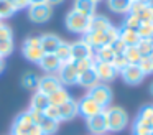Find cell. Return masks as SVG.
<instances>
[{
    "mask_svg": "<svg viewBox=\"0 0 153 135\" xmlns=\"http://www.w3.org/2000/svg\"><path fill=\"white\" fill-rule=\"evenodd\" d=\"M117 38H119V28L112 25L105 31H87L82 40L96 51L97 48H102V46H110Z\"/></svg>",
    "mask_w": 153,
    "mask_h": 135,
    "instance_id": "cell-1",
    "label": "cell"
},
{
    "mask_svg": "<svg viewBox=\"0 0 153 135\" xmlns=\"http://www.w3.org/2000/svg\"><path fill=\"white\" fill-rule=\"evenodd\" d=\"M107 122V132H122L128 125V115L119 105H109L104 109Z\"/></svg>",
    "mask_w": 153,
    "mask_h": 135,
    "instance_id": "cell-2",
    "label": "cell"
},
{
    "mask_svg": "<svg viewBox=\"0 0 153 135\" xmlns=\"http://www.w3.org/2000/svg\"><path fill=\"white\" fill-rule=\"evenodd\" d=\"M12 135H41L38 124L31 119L30 112L25 110L15 117L12 124Z\"/></svg>",
    "mask_w": 153,
    "mask_h": 135,
    "instance_id": "cell-3",
    "label": "cell"
},
{
    "mask_svg": "<svg viewBox=\"0 0 153 135\" xmlns=\"http://www.w3.org/2000/svg\"><path fill=\"white\" fill-rule=\"evenodd\" d=\"M22 53H23L27 61L40 64V61L45 56V51L40 45V36H28L22 45Z\"/></svg>",
    "mask_w": 153,
    "mask_h": 135,
    "instance_id": "cell-4",
    "label": "cell"
},
{
    "mask_svg": "<svg viewBox=\"0 0 153 135\" xmlns=\"http://www.w3.org/2000/svg\"><path fill=\"white\" fill-rule=\"evenodd\" d=\"M89 16L82 15V13L76 12V10H69L66 13V18H64V23H66V28L69 30L71 33H77V35H86L87 28H89Z\"/></svg>",
    "mask_w": 153,
    "mask_h": 135,
    "instance_id": "cell-5",
    "label": "cell"
},
{
    "mask_svg": "<svg viewBox=\"0 0 153 135\" xmlns=\"http://www.w3.org/2000/svg\"><path fill=\"white\" fill-rule=\"evenodd\" d=\"M92 101H96L97 104L100 105L102 109H107L110 105V102H112V89L109 87L107 84H104V82H99V84H96L94 87L87 89V94Z\"/></svg>",
    "mask_w": 153,
    "mask_h": 135,
    "instance_id": "cell-6",
    "label": "cell"
},
{
    "mask_svg": "<svg viewBox=\"0 0 153 135\" xmlns=\"http://www.w3.org/2000/svg\"><path fill=\"white\" fill-rule=\"evenodd\" d=\"M77 76H79V72H77V69H76L74 61L63 63V64L59 66V69H58V72H56V78L59 79V82L63 86L77 84Z\"/></svg>",
    "mask_w": 153,
    "mask_h": 135,
    "instance_id": "cell-7",
    "label": "cell"
},
{
    "mask_svg": "<svg viewBox=\"0 0 153 135\" xmlns=\"http://www.w3.org/2000/svg\"><path fill=\"white\" fill-rule=\"evenodd\" d=\"M53 16V7L48 3H38V5L28 7V18L35 23H46Z\"/></svg>",
    "mask_w": 153,
    "mask_h": 135,
    "instance_id": "cell-8",
    "label": "cell"
},
{
    "mask_svg": "<svg viewBox=\"0 0 153 135\" xmlns=\"http://www.w3.org/2000/svg\"><path fill=\"white\" fill-rule=\"evenodd\" d=\"M94 71H96L99 82H110L119 76V71L112 63H102V61H94Z\"/></svg>",
    "mask_w": 153,
    "mask_h": 135,
    "instance_id": "cell-9",
    "label": "cell"
},
{
    "mask_svg": "<svg viewBox=\"0 0 153 135\" xmlns=\"http://www.w3.org/2000/svg\"><path fill=\"white\" fill-rule=\"evenodd\" d=\"M61 87H63V84H61L59 79L56 78V74H45L38 79L36 91L41 92V94H45V95H50Z\"/></svg>",
    "mask_w": 153,
    "mask_h": 135,
    "instance_id": "cell-10",
    "label": "cell"
},
{
    "mask_svg": "<svg viewBox=\"0 0 153 135\" xmlns=\"http://www.w3.org/2000/svg\"><path fill=\"white\" fill-rule=\"evenodd\" d=\"M119 74L122 76V79L128 86H138L145 79V74H143V71L140 69L138 64H127Z\"/></svg>",
    "mask_w": 153,
    "mask_h": 135,
    "instance_id": "cell-11",
    "label": "cell"
},
{
    "mask_svg": "<svg viewBox=\"0 0 153 135\" xmlns=\"http://www.w3.org/2000/svg\"><path fill=\"white\" fill-rule=\"evenodd\" d=\"M132 15H135L140 22H153V2H132V7H130V12Z\"/></svg>",
    "mask_w": 153,
    "mask_h": 135,
    "instance_id": "cell-12",
    "label": "cell"
},
{
    "mask_svg": "<svg viewBox=\"0 0 153 135\" xmlns=\"http://www.w3.org/2000/svg\"><path fill=\"white\" fill-rule=\"evenodd\" d=\"M77 110H79V115H82L84 119H89V117H92V115L102 112L104 109L100 107L96 101H92L89 95H84L82 99L77 101Z\"/></svg>",
    "mask_w": 153,
    "mask_h": 135,
    "instance_id": "cell-13",
    "label": "cell"
},
{
    "mask_svg": "<svg viewBox=\"0 0 153 135\" xmlns=\"http://www.w3.org/2000/svg\"><path fill=\"white\" fill-rule=\"evenodd\" d=\"M71 56H73V61L94 58V49L84 40H77V41L71 43Z\"/></svg>",
    "mask_w": 153,
    "mask_h": 135,
    "instance_id": "cell-14",
    "label": "cell"
},
{
    "mask_svg": "<svg viewBox=\"0 0 153 135\" xmlns=\"http://www.w3.org/2000/svg\"><path fill=\"white\" fill-rule=\"evenodd\" d=\"M86 125L92 135H104L107 132V122H105L104 110L92 115V117H89V119H86Z\"/></svg>",
    "mask_w": 153,
    "mask_h": 135,
    "instance_id": "cell-15",
    "label": "cell"
},
{
    "mask_svg": "<svg viewBox=\"0 0 153 135\" xmlns=\"http://www.w3.org/2000/svg\"><path fill=\"white\" fill-rule=\"evenodd\" d=\"M58 112H59V122L73 120L76 115H79V110H77V101H74V99L71 97L68 102H64L63 105L58 107Z\"/></svg>",
    "mask_w": 153,
    "mask_h": 135,
    "instance_id": "cell-16",
    "label": "cell"
},
{
    "mask_svg": "<svg viewBox=\"0 0 153 135\" xmlns=\"http://www.w3.org/2000/svg\"><path fill=\"white\" fill-rule=\"evenodd\" d=\"M61 41H63V40L58 35H53V33H45V35L40 36V45H41V48H43L45 54H51V53L54 54L58 46L61 45Z\"/></svg>",
    "mask_w": 153,
    "mask_h": 135,
    "instance_id": "cell-17",
    "label": "cell"
},
{
    "mask_svg": "<svg viewBox=\"0 0 153 135\" xmlns=\"http://www.w3.org/2000/svg\"><path fill=\"white\" fill-rule=\"evenodd\" d=\"M61 64H63V63L56 58V54H53V53H51V54H45L43 59L40 61V64H38V66H40V68L46 72V74H56Z\"/></svg>",
    "mask_w": 153,
    "mask_h": 135,
    "instance_id": "cell-18",
    "label": "cell"
},
{
    "mask_svg": "<svg viewBox=\"0 0 153 135\" xmlns=\"http://www.w3.org/2000/svg\"><path fill=\"white\" fill-rule=\"evenodd\" d=\"M110 26H112V23H110V20L107 18V16L104 15H92L89 20V28H87V31H105V30H109Z\"/></svg>",
    "mask_w": 153,
    "mask_h": 135,
    "instance_id": "cell-19",
    "label": "cell"
},
{
    "mask_svg": "<svg viewBox=\"0 0 153 135\" xmlns=\"http://www.w3.org/2000/svg\"><path fill=\"white\" fill-rule=\"evenodd\" d=\"M77 84L82 86V87H87V89L99 84V78H97L96 71H94V66L91 69H87V71L79 72V76H77Z\"/></svg>",
    "mask_w": 153,
    "mask_h": 135,
    "instance_id": "cell-20",
    "label": "cell"
},
{
    "mask_svg": "<svg viewBox=\"0 0 153 135\" xmlns=\"http://www.w3.org/2000/svg\"><path fill=\"white\" fill-rule=\"evenodd\" d=\"M96 8H97V3L94 0H74V5H73V10L89 16V18L92 15H96Z\"/></svg>",
    "mask_w": 153,
    "mask_h": 135,
    "instance_id": "cell-21",
    "label": "cell"
},
{
    "mask_svg": "<svg viewBox=\"0 0 153 135\" xmlns=\"http://www.w3.org/2000/svg\"><path fill=\"white\" fill-rule=\"evenodd\" d=\"M119 40L123 43L125 46H137V43L140 41V36L137 31L128 30L125 26H120L119 28Z\"/></svg>",
    "mask_w": 153,
    "mask_h": 135,
    "instance_id": "cell-22",
    "label": "cell"
},
{
    "mask_svg": "<svg viewBox=\"0 0 153 135\" xmlns=\"http://www.w3.org/2000/svg\"><path fill=\"white\" fill-rule=\"evenodd\" d=\"M48 105H50L48 95H45V94H41V92L35 91V94L31 95V99H30V109H31V110L45 112Z\"/></svg>",
    "mask_w": 153,
    "mask_h": 135,
    "instance_id": "cell-23",
    "label": "cell"
},
{
    "mask_svg": "<svg viewBox=\"0 0 153 135\" xmlns=\"http://www.w3.org/2000/svg\"><path fill=\"white\" fill-rule=\"evenodd\" d=\"M38 127L41 130V135H54L58 132V128H59V122L43 115V119L38 122Z\"/></svg>",
    "mask_w": 153,
    "mask_h": 135,
    "instance_id": "cell-24",
    "label": "cell"
},
{
    "mask_svg": "<svg viewBox=\"0 0 153 135\" xmlns=\"http://www.w3.org/2000/svg\"><path fill=\"white\" fill-rule=\"evenodd\" d=\"M107 7L114 13L127 15L130 12V7H132V0H107Z\"/></svg>",
    "mask_w": 153,
    "mask_h": 135,
    "instance_id": "cell-25",
    "label": "cell"
},
{
    "mask_svg": "<svg viewBox=\"0 0 153 135\" xmlns=\"http://www.w3.org/2000/svg\"><path fill=\"white\" fill-rule=\"evenodd\" d=\"M135 122L140 124V125H145V127L153 128V105H145V107L138 112Z\"/></svg>",
    "mask_w": 153,
    "mask_h": 135,
    "instance_id": "cell-26",
    "label": "cell"
},
{
    "mask_svg": "<svg viewBox=\"0 0 153 135\" xmlns=\"http://www.w3.org/2000/svg\"><path fill=\"white\" fill-rule=\"evenodd\" d=\"M71 99V94L66 91L64 87L58 89V91H54L53 94L48 95V101H50L51 105H56V107H59V105H63L64 102H68Z\"/></svg>",
    "mask_w": 153,
    "mask_h": 135,
    "instance_id": "cell-27",
    "label": "cell"
},
{
    "mask_svg": "<svg viewBox=\"0 0 153 135\" xmlns=\"http://www.w3.org/2000/svg\"><path fill=\"white\" fill-rule=\"evenodd\" d=\"M115 58V53L110 46H102L94 51V61H102V63H112Z\"/></svg>",
    "mask_w": 153,
    "mask_h": 135,
    "instance_id": "cell-28",
    "label": "cell"
},
{
    "mask_svg": "<svg viewBox=\"0 0 153 135\" xmlns=\"http://www.w3.org/2000/svg\"><path fill=\"white\" fill-rule=\"evenodd\" d=\"M56 58L59 59L61 63H68V61H73V56H71V43L68 41H61V45L58 46L56 49Z\"/></svg>",
    "mask_w": 153,
    "mask_h": 135,
    "instance_id": "cell-29",
    "label": "cell"
},
{
    "mask_svg": "<svg viewBox=\"0 0 153 135\" xmlns=\"http://www.w3.org/2000/svg\"><path fill=\"white\" fill-rule=\"evenodd\" d=\"M123 56L127 58L128 64H138L140 59H142V54H140L137 46H127L125 51H123Z\"/></svg>",
    "mask_w": 153,
    "mask_h": 135,
    "instance_id": "cell-30",
    "label": "cell"
},
{
    "mask_svg": "<svg viewBox=\"0 0 153 135\" xmlns=\"http://www.w3.org/2000/svg\"><path fill=\"white\" fill-rule=\"evenodd\" d=\"M15 7L12 5L10 2H7V0H0V20L4 22V20L10 18V16L15 15Z\"/></svg>",
    "mask_w": 153,
    "mask_h": 135,
    "instance_id": "cell-31",
    "label": "cell"
},
{
    "mask_svg": "<svg viewBox=\"0 0 153 135\" xmlns=\"http://www.w3.org/2000/svg\"><path fill=\"white\" fill-rule=\"evenodd\" d=\"M137 48H138L140 54L142 56H152L153 53V43L150 38H140V41L137 43Z\"/></svg>",
    "mask_w": 153,
    "mask_h": 135,
    "instance_id": "cell-32",
    "label": "cell"
},
{
    "mask_svg": "<svg viewBox=\"0 0 153 135\" xmlns=\"http://www.w3.org/2000/svg\"><path fill=\"white\" fill-rule=\"evenodd\" d=\"M38 79L40 78H38L35 72H25L23 78H22V84H23V87H27V89H35V91H36Z\"/></svg>",
    "mask_w": 153,
    "mask_h": 135,
    "instance_id": "cell-33",
    "label": "cell"
},
{
    "mask_svg": "<svg viewBox=\"0 0 153 135\" xmlns=\"http://www.w3.org/2000/svg\"><path fill=\"white\" fill-rule=\"evenodd\" d=\"M15 43L13 40H5V41H0V58L5 59L7 56H10L13 53Z\"/></svg>",
    "mask_w": 153,
    "mask_h": 135,
    "instance_id": "cell-34",
    "label": "cell"
},
{
    "mask_svg": "<svg viewBox=\"0 0 153 135\" xmlns=\"http://www.w3.org/2000/svg\"><path fill=\"white\" fill-rule=\"evenodd\" d=\"M140 69L143 71V74H153V56H142L138 63Z\"/></svg>",
    "mask_w": 153,
    "mask_h": 135,
    "instance_id": "cell-35",
    "label": "cell"
},
{
    "mask_svg": "<svg viewBox=\"0 0 153 135\" xmlns=\"http://www.w3.org/2000/svg\"><path fill=\"white\" fill-rule=\"evenodd\" d=\"M140 25H142V22H140L135 15H132V13H127V18L123 20V23H122V26H125V28H128V30H133V31H137V30L140 28Z\"/></svg>",
    "mask_w": 153,
    "mask_h": 135,
    "instance_id": "cell-36",
    "label": "cell"
},
{
    "mask_svg": "<svg viewBox=\"0 0 153 135\" xmlns=\"http://www.w3.org/2000/svg\"><path fill=\"white\" fill-rule=\"evenodd\" d=\"M140 38H152L153 36V22H143L140 28L137 30Z\"/></svg>",
    "mask_w": 153,
    "mask_h": 135,
    "instance_id": "cell-37",
    "label": "cell"
},
{
    "mask_svg": "<svg viewBox=\"0 0 153 135\" xmlns=\"http://www.w3.org/2000/svg\"><path fill=\"white\" fill-rule=\"evenodd\" d=\"M76 64V69L77 72H82V71H87L94 66V58H87V59H79V61H74Z\"/></svg>",
    "mask_w": 153,
    "mask_h": 135,
    "instance_id": "cell-38",
    "label": "cell"
},
{
    "mask_svg": "<svg viewBox=\"0 0 153 135\" xmlns=\"http://www.w3.org/2000/svg\"><path fill=\"white\" fill-rule=\"evenodd\" d=\"M5 40H13V31H12L10 25L4 22L0 25V41H5Z\"/></svg>",
    "mask_w": 153,
    "mask_h": 135,
    "instance_id": "cell-39",
    "label": "cell"
},
{
    "mask_svg": "<svg viewBox=\"0 0 153 135\" xmlns=\"http://www.w3.org/2000/svg\"><path fill=\"white\" fill-rule=\"evenodd\" d=\"M112 64L115 66V69L120 72V71H122V69L125 68L127 64H128V61H127V58H125L123 54H115V58H114Z\"/></svg>",
    "mask_w": 153,
    "mask_h": 135,
    "instance_id": "cell-40",
    "label": "cell"
},
{
    "mask_svg": "<svg viewBox=\"0 0 153 135\" xmlns=\"http://www.w3.org/2000/svg\"><path fill=\"white\" fill-rule=\"evenodd\" d=\"M43 114L46 115V117L53 119V120H58V122H59V112H58V107H56V105H51V104H50Z\"/></svg>",
    "mask_w": 153,
    "mask_h": 135,
    "instance_id": "cell-41",
    "label": "cell"
},
{
    "mask_svg": "<svg viewBox=\"0 0 153 135\" xmlns=\"http://www.w3.org/2000/svg\"><path fill=\"white\" fill-rule=\"evenodd\" d=\"M110 48L114 49V53H115V54H123V51H125V48H127V46L123 45V43L120 41L119 38H117L115 41H114L112 45H110Z\"/></svg>",
    "mask_w": 153,
    "mask_h": 135,
    "instance_id": "cell-42",
    "label": "cell"
},
{
    "mask_svg": "<svg viewBox=\"0 0 153 135\" xmlns=\"http://www.w3.org/2000/svg\"><path fill=\"white\" fill-rule=\"evenodd\" d=\"M45 2L48 3V5H51V7H54V5H59V3H63L64 0H45Z\"/></svg>",
    "mask_w": 153,
    "mask_h": 135,
    "instance_id": "cell-43",
    "label": "cell"
},
{
    "mask_svg": "<svg viewBox=\"0 0 153 135\" xmlns=\"http://www.w3.org/2000/svg\"><path fill=\"white\" fill-rule=\"evenodd\" d=\"M28 2H30V5H38V3H46L45 0H28ZM30 5H28V7H30Z\"/></svg>",
    "mask_w": 153,
    "mask_h": 135,
    "instance_id": "cell-44",
    "label": "cell"
},
{
    "mask_svg": "<svg viewBox=\"0 0 153 135\" xmlns=\"http://www.w3.org/2000/svg\"><path fill=\"white\" fill-rule=\"evenodd\" d=\"M5 69V59L0 58V74H2V71Z\"/></svg>",
    "mask_w": 153,
    "mask_h": 135,
    "instance_id": "cell-45",
    "label": "cell"
},
{
    "mask_svg": "<svg viewBox=\"0 0 153 135\" xmlns=\"http://www.w3.org/2000/svg\"><path fill=\"white\" fill-rule=\"evenodd\" d=\"M132 2H142V3H146V2H152V0H132Z\"/></svg>",
    "mask_w": 153,
    "mask_h": 135,
    "instance_id": "cell-46",
    "label": "cell"
},
{
    "mask_svg": "<svg viewBox=\"0 0 153 135\" xmlns=\"http://www.w3.org/2000/svg\"><path fill=\"white\" fill-rule=\"evenodd\" d=\"M150 91H152V94H153V84H152V87H150Z\"/></svg>",
    "mask_w": 153,
    "mask_h": 135,
    "instance_id": "cell-47",
    "label": "cell"
},
{
    "mask_svg": "<svg viewBox=\"0 0 153 135\" xmlns=\"http://www.w3.org/2000/svg\"><path fill=\"white\" fill-rule=\"evenodd\" d=\"M94 2H96V3H97V2H100V0H94Z\"/></svg>",
    "mask_w": 153,
    "mask_h": 135,
    "instance_id": "cell-48",
    "label": "cell"
},
{
    "mask_svg": "<svg viewBox=\"0 0 153 135\" xmlns=\"http://www.w3.org/2000/svg\"><path fill=\"white\" fill-rule=\"evenodd\" d=\"M150 40H152V43H153V36H152V38H150Z\"/></svg>",
    "mask_w": 153,
    "mask_h": 135,
    "instance_id": "cell-49",
    "label": "cell"
},
{
    "mask_svg": "<svg viewBox=\"0 0 153 135\" xmlns=\"http://www.w3.org/2000/svg\"><path fill=\"white\" fill-rule=\"evenodd\" d=\"M152 56H153V53H152Z\"/></svg>",
    "mask_w": 153,
    "mask_h": 135,
    "instance_id": "cell-50",
    "label": "cell"
},
{
    "mask_svg": "<svg viewBox=\"0 0 153 135\" xmlns=\"http://www.w3.org/2000/svg\"><path fill=\"white\" fill-rule=\"evenodd\" d=\"M104 135H107V134H104Z\"/></svg>",
    "mask_w": 153,
    "mask_h": 135,
    "instance_id": "cell-51",
    "label": "cell"
}]
</instances>
